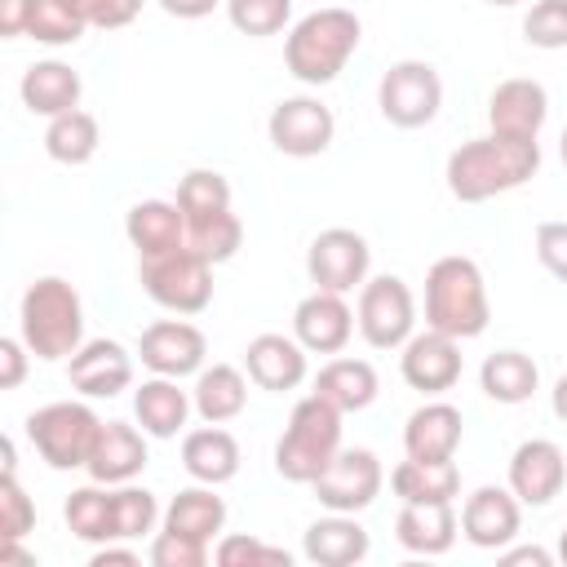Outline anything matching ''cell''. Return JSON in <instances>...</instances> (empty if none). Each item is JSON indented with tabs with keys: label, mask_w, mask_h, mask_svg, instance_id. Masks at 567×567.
<instances>
[{
	"label": "cell",
	"mask_w": 567,
	"mask_h": 567,
	"mask_svg": "<svg viewBox=\"0 0 567 567\" xmlns=\"http://www.w3.org/2000/svg\"><path fill=\"white\" fill-rule=\"evenodd\" d=\"M0 474H13V443L0 439Z\"/></svg>",
	"instance_id": "cell-54"
},
{
	"label": "cell",
	"mask_w": 567,
	"mask_h": 567,
	"mask_svg": "<svg viewBox=\"0 0 567 567\" xmlns=\"http://www.w3.org/2000/svg\"><path fill=\"white\" fill-rule=\"evenodd\" d=\"M244 368L261 390H292L306 377V354L284 332H261L244 350Z\"/></svg>",
	"instance_id": "cell-19"
},
{
	"label": "cell",
	"mask_w": 567,
	"mask_h": 567,
	"mask_svg": "<svg viewBox=\"0 0 567 567\" xmlns=\"http://www.w3.org/2000/svg\"><path fill=\"white\" fill-rule=\"evenodd\" d=\"M461 443V412L452 403H425L408 416V430H403V447L408 456L416 461H452Z\"/></svg>",
	"instance_id": "cell-23"
},
{
	"label": "cell",
	"mask_w": 567,
	"mask_h": 567,
	"mask_svg": "<svg viewBox=\"0 0 567 567\" xmlns=\"http://www.w3.org/2000/svg\"><path fill=\"white\" fill-rule=\"evenodd\" d=\"M133 412H137L146 434L168 439V434H177L186 425L190 399H186V390H177L173 377H155V381H142V390L133 394Z\"/></svg>",
	"instance_id": "cell-29"
},
{
	"label": "cell",
	"mask_w": 567,
	"mask_h": 567,
	"mask_svg": "<svg viewBox=\"0 0 567 567\" xmlns=\"http://www.w3.org/2000/svg\"><path fill=\"white\" fill-rule=\"evenodd\" d=\"M226 13L235 22V31H244V35H275V31H284L292 0H226Z\"/></svg>",
	"instance_id": "cell-39"
},
{
	"label": "cell",
	"mask_w": 567,
	"mask_h": 567,
	"mask_svg": "<svg viewBox=\"0 0 567 567\" xmlns=\"http://www.w3.org/2000/svg\"><path fill=\"white\" fill-rule=\"evenodd\" d=\"M80 71H71L66 62H35V66H27V75H22V102H27V111H35V115H62V111H75V102H80Z\"/></svg>",
	"instance_id": "cell-26"
},
{
	"label": "cell",
	"mask_w": 567,
	"mask_h": 567,
	"mask_svg": "<svg viewBox=\"0 0 567 567\" xmlns=\"http://www.w3.org/2000/svg\"><path fill=\"white\" fill-rule=\"evenodd\" d=\"M177 208L186 217H204V213H221L230 208V182L213 168H190L177 182Z\"/></svg>",
	"instance_id": "cell-37"
},
{
	"label": "cell",
	"mask_w": 567,
	"mask_h": 567,
	"mask_svg": "<svg viewBox=\"0 0 567 567\" xmlns=\"http://www.w3.org/2000/svg\"><path fill=\"white\" fill-rule=\"evenodd\" d=\"M66 4H71V9H75L84 22H89V0H66Z\"/></svg>",
	"instance_id": "cell-55"
},
{
	"label": "cell",
	"mask_w": 567,
	"mask_h": 567,
	"mask_svg": "<svg viewBox=\"0 0 567 567\" xmlns=\"http://www.w3.org/2000/svg\"><path fill=\"white\" fill-rule=\"evenodd\" d=\"M337 452H341V408H332L323 394H306L275 443V470L288 483H315Z\"/></svg>",
	"instance_id": "cell-3"
},
{
	"label": "cell",
	"mask_w": 567,
	"mask_h": 567,
	"mask_svg": "<svg viewBox=\"0 0 567 567\" xmlns=\"http://www.w3.org/2000/svg\"><path fill=\"white\" fill-rule=\"evenodd\" d=\"M483 390L496 403H523L536 390V363L523 350H496L483 359Z\"/></svg>",
	"instance_id": "cell-32"
},
{
	"label": "cell",
	"mask_w": 567,
	"mask_h": 567,
	"mask_svg": "<svg viewBox=\"0 0 567 567\" xmlns=\"http://www.w3.org/2000/svg\"><path fill=\"white\" fill-rule=\"evenodd\" d=\"M306 270H310L315 288L350 292L368 275V244H363V235L346 230V226H332V230L315 235V244L306 252Z\"/></svg>",
	"instance_id": "cell-11"
},
{
	"label": "cell",
	"mask_w": 567,
	"mask_h": 567,
	"mask_svg": "<svg viewBox=\"0 0 567 567\" xmlns=\"http://www.w3.org/2000/svg\"><path fill=\"white\" fill-rule=\"evenodd\" d=\"M501 563L505 567H549V554L545 549H536V545H523V549H509V554H501Z\"/></svg>",
	"instance_id": "cell-49"
},
{
	"label": "cell",
	"mask_w": 567,
	"mask_h": 567,
	"mask_svg": "<svg viewBox=\"0 0 567 567\" xmlns=\"http://www.w3.org/2000/svg\"><path fill=\"white\" fill-rule=\"evenodd\" d=\"M124 230H128V244L142 257H155V252H168V248L186 244V213L168 199H142V204L128 208Z\"/></svg>",
	"instance_id": "cell-21"
},
{
	"label": "cell",
	"mask_w": 567,
	"mask_h": 567,
	"mask_svg": "<svg viewBox=\"0 0 567 567\" xmlns=\"http://www.w3.org/2000/svg\"><path fill=\"white\" fill-rule=\"evenodd\" d=\"M137 275H142L146 297L159 301L164 310L195 315V310H204L213 301V261H204L186 244L168 248V252H155V257H142Z\"/></svg>",
	"instance_id": "cell-6"
},
{
	"label": "cell",
	"mask_w": 567,
	"mask_h": 567,
	"mask_svg": "<svg viewBox=\"0 0 567 567\" xmlns=\"http://www.w3.org/2000/svg\"><path fill=\"white\" fill-rule=\"evenodd\" d=\"M509 487L518 501L527 505H545L558 496L563 487V452L549 443V439H527L514 447V461H509Z\"/></svg>",
	"instance_id": "cell-17"
},
{
	"label": "cell",
	"mask_w": 567,
	"mask_h": 567,
	"mask_svg": "<svg viewBox=\"0 0 567 567\" xmlns=\"http://www.w3.org/2000/svg\"><path fill=\"white\" fill-rule=\"evenodd\" d=\"M173 18H204V13H213V4L217 0H159Z\"/></svg>",
	"instance_id": "cell-50"
},
{
	"label": "cell",
	"mask_w": 567,
	"mask_h": 567,
	"mask_svg": "<svg viewBox=\"0 0 567 567\" xmlns=\"http://www.w3.org/2000/svg\"><path fill=\"white\" fill-rule=\"evenodd\" d=\"M394 532H399V545L412 554H443L456 536L452 501H403Z\"/></svg>",
	"instance_id": "cell-22"
},
{
	"label": "cell",
	"mask_w": 567,
	"mask_h": 567,
	"mask_svg": "<svg viewBox=\"0 0 567 567\" xmlns=\"http://www.w3.org/2000/svg\"><path fill=\"white\" fill-rule=\"evenodd\" d=\"M97 430H102V421L84 403H44V408H35L27 416V434H31L35 452L53 470L89 465L93 443H97Z\"/></svg>",
	"instance_id": "cell-7"
},
{
	"label": "cell",
	"mask_w": 567,
	"mask_h": 567,
	"mask_svg": "<svg viewBox=\"0 0 567 567\" xmlns=\"http://www.w3.org/2000/svg\"><path fill=\"white\" fill-rule=\"evenodd\" d=\"M381 492V461L368 447H341L328 470L315 478V496L328 509L354 514L363 505H372V496Z\"/></svg>",
	"instance_id": "cell-10"
},
{
	"label": "cell",
	"mask_w": 567,
	"mask_h": 567,
	"mask_svg": "<svg viewBox=\"0 0 567 567\" xmlns=\"http://www.w3.org/2000/svg\"><path fill=\"white\" fill-rule=\"evenodd\" d=\"M226 523V501L204 492V487H186L173 496L168 514H164V527L168 532H182V536H195V540H208L213 532H221Z\"/></svg>",
	"instance_id": "cell-33"
},
{
	"label": "cell",
	"mask_w": 567,
	"mask_h": 567,
	"mask_svg": "<svg viewBox=\"0 0 567 567\" xmlns=\"http://www.w3.org/2000/svg\"><path fill=\"white\" fill-rule=\"evenodd\" d=\"M558 151H563V164H567V128H563V146Z\"/></svg>",
	"instance_id": "cell-57"
},
{
	"label": "cell",
	"mask_w": 567,
	"mask_h": 567,
	"mask_svg": "<svg viewBox=\"0 0 567 567\" xmlns=\"http://www.w3.org/2000/svg\"><path fill=\"white\" fill-rule=\"evenodd\" d=\"M217 563L221 567H288V549H270L252 536H226L217 545Z\"/></svg>",
	"instance_id": "cell-43"
},
{
	"label": "cell",
	"mask_w": 567,
	"mask_h": 567,
	"mask_svg": "<svg viewBox=\"0 0 567 567\" xmlns=\"http://www.w3.org/2000/svg\"><path fill=\"white\" fill-rule=\"evenodd\" d=\"M412 319H416V301H412V292L399 275H377V279L363 284V292H359V332L377 350L403 346L408 332H412Z\"/></svg>",
	"instance_id": "cell-9"
},
{
	"label": "cell",
	"mask_w": 567,
	"mask_h": 567,
	"mask_svg": "<svg viewBox=\"0 0 567 567\" xmlns=\"http://www.w3.org/2000/svg\"><path fill=\"white\" fill-rule=\"evenodd\" d=\"M554 412L567 421V372L558 377V385H554Z\"/></svg>",
	"instance_id": "cell-53"
},
{
	"label": "cell",
	"mask_w": 567,
	"mask_h": 567,
	"mask_svg": "<svg viewBox=\"0 0 567 567\" xmlns=\"http://www.w3.org/2000/svg\"><path fill=\"white\" fill-rule=\"evenodd\" d=\"M142 363L159 377H186L204 363V332L186 319H159L142 332Z\"/></svg>",
	"instance_id": "cell-15"
},
{
	"label": "cell",
	"mask_w": 567,
	"mask_h": 567,
	"mask_svg": "<svg viewBox=\"0 0 567 567\" xmlns=\"http://www.w3.org/2000/svg\"><path fill=\"white\" fill-rule=\"evenodd\" d=\"M363 554H368V532L354 518H346L341 509L332 518L310 523V532H306V558L319 567H350Z\"/></svg>",
	"instance_id": "cell-27"
},
{
	"label": "cell",
	"mask_w": 567,
	"mask_h": 567,
	"mask_svg": "<svg viewBox=\"0 0 567 567\" xmlns=\"http://www.w3.org/2000/svg\"><path fill=\"white\" fill-rule=\"evenodd\" d=\"M142 465H146V443H142V434H137L133 425H124V421H106V425L97 430V443H93V456H89L84 470H89L97 483H124V478H133Z\"/></svg>",
	"instance_id": "cell-24"
},
{
	"label": "cell",
	"mask_w": 567,
	"mask_h": 567,
	"mask_svg": "<svg viewBox=\"0 0 567 567\" xmlns=\"http://www.w3.org/2000/svg\"><path fill=\"white\" fill-rule=\"evenodd\" d=\"M332 133H337V120L315 97H288L270 111V142L284 155H297V159L319 155V151H328Z\"/></svg>",
	"instance_id": "cell-12"
},
{
	"label": "cell",
	"mask_w": 567,
	"mask_h": 567,
	"mask_svg": "<svg viewBox=\"0 0 567 567\" xmlns=\"http://www.w3.org/2000/svg\"><path fill=\"white\" fill-rule=\"evenodd\" d=\"M128 381H133V359L120 341L97 337L71 354V385L80 394H120Z\"/></svg>",
	"instance_id": "cell-18"
},
{
	"label": "cell",
	"mask_w": 567,
	"mask_h": 567,
	"mask_svg": "<svg viewBox=\"0 0 567 567\" xmlns=\"http://www.w3.org/2000/svg\"><path fill=\"white\" fill-rule=\"evenodd\" d=\"M523 35L536 49H563L567 44V0H536L523 18Z\"/></svg>",
	"instance_id": "cell-41"
},
{
	"label": "cell",
	"mask_w": 567,
	"mask_h": 567,
	"mask_svg": "<svg viewBox=\"0 0 567 567\" xmlns=\"http://www.w3.org/2000/svg\"><path fill=\"white\" fill-rule=\"evenodd\" d=\"M292 328H297V341H301L306 350H319V354H337V350L350 341L354 315H350V306L341 301V292L315 288L310 297H301V301H297Z\"/></svg>",
	"instance_id": "cell-14"
},
{
	"label": "cell",
	"mask_w": 567,
	"mask_h": 567,
	"mask_svg": "<svg viewBox=\"0 0 567 567\" xmlns=\"http://www.w3.org/2000/svg\"><path fill=\"white\" fill-rule=\"evenodd\" d=\"M204 540L195 536H182V532H159L155 545H151V563L155 567H204Z\"/></svg>",
	"instance_id": "cell-44"
},
{
	"label": "cell",
	"mask_w": 567,
	"mask_h": 567,
	"mask_svg": "<svg viewBox=\"0 0 567 567\" xmlns=\"http://www.w3.org/2000/svg\"><path fill=\"white\" fill-rule=\"evenodd\" d=\"M66 527L80 536V540H115V505H111V492H97V487H80L66 496Z\"/></svg>",
	"instance_id": "cell-36"
},
{
	"label": "cell",
	"mask_w": 567,
	"mask_h": 567,
	"mask_svg": "<svg viewBox=\"0 0 567 567\" xmlns=\"http://www.w3.org/2000/svg\"><path fill=\"white\" fill-rule=\"evenodd\" d=\"M545 111H549V97L536 80H501L492 89V102H487V120H492V133H505V137H536L540 124H545Z\"/></svg>",
	"instance_id": "cell-16"
},
{
	"label": "cell",
	"mask_w": 567,
	"mask_h": 567,
	"mask_svg": "<svg viewBox=\"0 0 567 567\" xmlns=\"http://www.w3.org/2000/svg\"><path fill=\"white\" fill-rule=\"evenodd\" d=\"M0 567H35V554L18 549V540H0Z\"/></svg>",
	"instance_id": "cell-52"
},
{
	"label": "cell",
	"mask_w": 567,
	"mask_h": 567,
	"mask_svg": "<svg viewBox=\"0 0 567 567\" xmlns=\"http://www.w3.org/2000/svg\"><path fill=\"white\" fill-rule=\"evenodd\" d=\"M22 341L40 359H62L84 346V310L80 292L66 279H35L22 292Z\"/></svg>",
	"instance_id": "cell-5"
},
{
	"label": "cell",
	"mask_w": 567,
	"mask_h": 567,
	"mask_svg": "<svg viewBox=\"0 0 567 567\" xmlns=\"http://www.w3.org/2000/svg\"><path fill=\"white\" fill-rule=\"evenodd\" d=\"M93 567H137V554L133 549H97Z\"/></svg>",
	"instance_id": "cell-51"
},
{
	"label": "cell",
	"mask_w": 567,
	"mask_h": 567,
	"mask_svg": "<svg viewBox=\"0 0 567 567\" xmlns=\"http://www.w3.org/2000/svg\"><path fill=\"white\" fill-rule=\"evenodd\" d=\"M115 505V540H133L155 527V496L146 487H120L111 492Z\"/></svg>",
	"instance_id": "cell-40"
},
{
	"label": "cell",
	"mask_w": 567,
	"mask_h": 567,
	"mask_svg": "<svg viewBox=\"0 0 567 567\" xmlns=\"http://www.w3.org/2000/svg\"><path fill=\"white\" fill-rule=\"evenodd\" d=\"M359 49V18L341 4H328V9H315L306 13L288 44H284V58H288V71L306 84H328L346 58Z\"/></svg>",
	"instance_id": "cell-4"
},
{
	"label": "cell",
	"mask_w": 567,
	"mask_h": 567,
	"mask_svg": "<svg viewBox=\"0 0 567 567\" xmlns=\"http://www.w3.org/2000/svg\"><path fill=\"white\" fill-rule=\"evenodd\" d=\"M558 558L567 563V532H563V540H558Z\"/></svg>",
	"instance_id": "cell-56"
},
{
	"label": "cell",
	"mask_w": 567,
	"mask_h": 567,
	"mask_svg": "<svg viewBox=\"0 0 567 567\" xmlns=\"http://www.w3.org/2000/svg\"><path fill=\"white\" fill-rule=\"evenodd\" d=\"M244 399H248V381L230 363H213L195 381V408H199L204 421H217L221 425V421L239 416L244 412Z\"/></svg>",
	"instance_id": "cell-30"
},
{
	"label": "cell",
	"mask_w": 567,
	"mask_h": 567,
	"mask_svg": "<svg viewBox=\"0 0 567 567\" xmlns=\"http://www.w3.org/2000/svg\"><path fill=\"white\" fill-rule=\"evenodd\" d=\"M390 483H394V492L403 501H452L456 487H461V474H456L452 461H416V456H408V461L394 465Z\"/></svg>",
	"instance_id": "cell-31"
},
{
	"label": "cell",
	"mask_w": 567,
	"mask_h": 567,
	"mask_svg": "<svg viewBox=\"0 0 567 567\" xmlns=\"http://www.w3.org/2000/svg\"><path fill=\"white\" fill-rule=\"evenodd\" d=\"M27 372V359H22V346L13 337H0V390H13Z\"/></svg>",
	"instance_id": "cell-47"
},
{
	"label": "cell",
	"mask_w": 567,
	"mask_h": 567,
	"mask_svg": "<svg viewBox=\"0 0 567 567\" xmlns=\"http://www.w3.org/2000/svg\"><path fill=\"white\" fill-rule=\"evenodd\" d=\"M461 377V350H456V337L430 328L421 337L408 341L403 350V381L421 394H443L452 390Z\"/></svg>",
	"instance_id": "cell-13"
},
{
	"label": "cell",
	"mask_w": 567,
	"mask_h": 567,
	"mask_svg": "<svg viewBox=\"0 0 567 567\" xmlns=\"http://www.w3.org/2000/svg\"><path fill=\"white\" fill-rule=\"evenodd\" d=\"M536 168H540L536 137L492 133V137H474L447 155V186L456 199L478 204V199H492L509 186H523Z\"/></svg>",
	"instance_id": "cell-1"
},
{
	"label": "cell",
	"mask_w": 567,
	"mask_h": 567,
	"mask_svg": "<svg viewBox=\"0 0 567 567\" xmlns=\"http://www.w3.org/2000/svg\"><path fill=\"white\" fill-rule=\"evenodd\" d=\"M492 4H518V0H492Z\"/></svg>",
	"instance_id": "cell-58"
},
{
	"label": "cell",
	"mask_w": 567,
	"mask_h": 567,
	"mask_svg": "<svg viewBox=\"0 0 567 567\" xmlns=\"http://www.w3.org/2000/svg\"><path fill=\"white\" fill-rule=\"evenodd\" d=\"M244 239V221L221 208V213H204V217H186V248L199 252L204 261H226Z\"/></svg>",
	"instance_id": "cell-35"
},
{
	"label": "cell",
	"mask_w": 567,
	"mask_h": 567,
	"mask_svg": "<svg viewBox=\"0 0 567 567\" xmlns=\"http://www.w3.org/2000/svg\"><path fill=\"white\" fill-rule=\"evenodd\" d=\"M536 257L549 275L567 284V221H540L536 226Z\"/></svg>",
	"instance_id": "cell-45"
},
{
	"label": "cell",
	"mask_w": 567,
	"mask_h": 567,
	"mask_svg": "<svg viewBox=\"0 0 567 567\" xmlns=\"http://www.w3.org/2000/svg\"><path fill=\"white\" fill-rule=\"evenodd\" d=\"M315 394H323L341 412H359L377 399V372L363 359H332L315 377Z\"/></svg>",
	"instance_id": "cell-28"
},
{
	"label": "cell",
	"mask_w": 567,
	"mask_h": 567,
	"mask_svg": "<svg viewBox=\"0 0 567 567\" xmlns=\"http://www.w3.org/2000/svg\"><path fill=\"white\" fill-rule=\"evenodd\" d=\"M84 18L66 4V0H35V13L27 22V35L31 40H44V44H75L84 35Z\"/></svg>",
	"instance_id": "cell-38"
},
{
	"label": "cell",
	"mask_w": 567,
	"mask_h": 567,
	"mask_svg": "<svg viewBox=\"0 0 567 567\" xmlns=\"http://www.w3.org/2000/svg\"><path fill=\"white\" fill-rule=\"evenodd\" d=\"M461 527L478 549H496L518 532V501L505 487H478L461 509Z\"/></svg>",
	"instance_id": "cell-20"
},
{
	"label": "cell",
	"mask_w": 567,
	"mask_h": 567,
	"mask_svg": "<svg viewBox=\"0 0 567 567\" xmlns=\"http://www.w3.org/2000/svg\"><path fill=\"white\" fill-rule=\"evenodd\" d=\"M439 102H443V80L430 62H394L385 75H381V89H377V106L390 124L399 128H421L439 115Z\"/></svg>",
	"instance_id": "cell-8"
},
{
	"label": "cell",
	"mask_w": 567,
	"mask_h": 567,
	"mask_svg": "<svg viewBox=\"0 0 567 567\" xmlns=\"http://www.w3.org/2000/svg\"><path fill=\"white\" fill-rule=\"evenodd\" d=\"M35 523V509L13 474H0V540H22Z\"/></svg>",
	"instance_id": "cell-42"
},
{
	"label": "cell",
	"mask_w": 567,
	"mask_h": 567,
	"mask_svg": "<svg viewBox=\"0 0 567 567\" xmlns=\"http://www.w3.org/2000/svg\"><path fill=\"white\" fill-rule=\"evenodd\" d=\"M35 0H0V35H27Z\"/></svg>",
	"instance_id": "cell-48"
},
{
	"label": "cell",
	"mask_w": 567,
	"mask_h": 567,
	"mask_svg": "<svg viewBox=\"0 0 567 567\" xmlns=\"http://www.w3.org/2000/svg\"><path fill=\"white\" fill-rule=\"evenodd\" d=\"M182 465L190 478L199 483H226L239 470V443L230 430H221L217 421H208L204 430H190L182 443Z\"/></svg>",
	"instance_id": "cell-25"
},
{
	"label": "cell",
	"mask_w": 567,
	"mask_h": 567,
	"mask_svg": "<svg viewBox=\"0 0 567 567\" xmlns=\"http://www.w3.org/2000/svg\"><path fill=\"white\" fill-rule=\"evenodd\" d=\"M142 0H89V27H128L137 18Z\"/></svg>",
	"instance_id": "cell-46"
},
{
	"label": "cell",
	"mask_w": 567,
	"mask_h": 567,
	"mask_svg": "<svg viewBox=\"0 0 567 567\" xmlns=\"http://www.w3.org/2000/svg\"><path fill=\"white\" fill-rule=\"evenodd\" d=\"M425 323L447 337H478L487 328L483 270L470 257H439L425 275Z\"/></svg>",
	"instance_id": "cell-2"
},
{
	"label": "cell",
	"mask_w": 567,
	"mask_h": 567,
	"mask_svg": "<svg viewBox=\"0 0 567 567\" xmlns=\"http://www.w3.org/2000/svg\"><path fill=\"white\" fill-rule=\"evenodd\" d=\"M44 151L58 164H84L97 151V120L89 111H80V106L53 115L49 128H44Z\"/></svg>",
	"instance_id": "cell-34"
}]
</instances>
